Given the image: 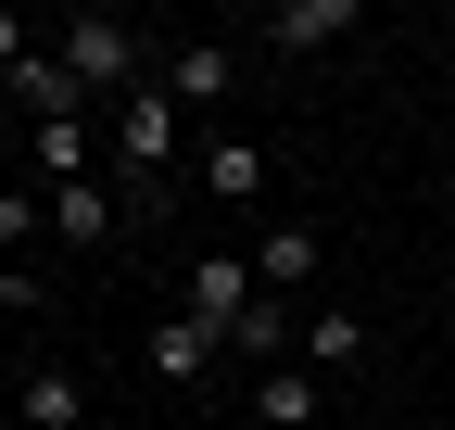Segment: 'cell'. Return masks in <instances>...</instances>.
<instances>
[{
  "mask_svg": "<svg viewBox=\"0 0 455 430\" xmlns=\"http://www.w3.org/2000/svg\"><path fill=\"white\" fill-rule=\"evenodd\" d=\"M164 152H178V101H164V76H140L127 101H114V165H127V178H164Z\"/></svg>",
  "mask_w": 455,
  "mask_h": 430,
  "instance_id": "cell-2",
  "label": "cell"
},
{
  "mask_svg": "<svg viewBox=\"0 0 455 430\" xmlns=\"http://www.w3.org/2000/svg\"><path fill=\"white\" fill-rule=\"evenodd\" d=\"M203 190H215V203H253V190H266V152H253V139H203Z\"/></svg>",
  "mask_w": 455,
  "mask_h": 430,
  "instance_id": "cell-14",
  "label": "cell"
},
{
  "mask_svg": "<svg viewBox=\"0 0 455 430\" xmlns=\"http://www.w3.org/2000/svg\"><path fill=\"white\" fill-rule=\"evenodd\" d=\"M13 64H26V26H13V13H0V76H13Z\"/></svg>",
  "mask_w": 455,
  "mask_h": 430,
  "instance_id": "cell-15",
  "label": "cell"
},
{
  "mask_svg": "<svg viewBox=\"0 0 455 430\" xmlns=\"http://www.w3.org/2000/svg\"><path fill=\"white\" fill-rule=\"evenodd\" d=\"M253 418H266V430H316V418H329V380H316L304 354L266 367V380H253Z\"/></svg>",
  "mask_w": 455,
  "mask_h": 430,
  "instance_id": "cell-10",
  "label": "cell"
},
{
  "mask_svg": "<svg viewBox=\"0 0 455 430\" xmlns=\"http://www.w3.org/2000/svg\"><path fill=\"white\" fill-rule=\"evenodd\" d=\"M190 316H203V330H241V304H266V279H253V266L241 253H203L190 266V291H178Z\"/></svg>",
  "mask_w": 455,
  "mask_h": 430,
  "instance_id": "cell-5",
  "label": "cell"
},
{
  "mask_svg": "<svg viewBox=\"0 0 455 430\" xmlns=\"http://www.w3.org/2000/svg\"><path fill=\"white\" fill-rule=\"evenodd\" d=\"M114 228H127V190H114V178H76V190H51V241H76V253H101Z\"/></svg>",
  "mask_w": 455,
  "mask_h": 430,
  "instance_id": "cell-6",
  "label": "cell"
},
{
  "mask_svg": "<svg viewBox=\"0 0 455 430\" xmlns=\"http://www.w3.org/2000/svg\"><path fill=\"white\" fill-rule=\"evenodd\" d=\"M215 354H228V330H203L190 304H178V316H164V330L140 342V367H152L164 393H190V380H215Z\"/></svg>",
  "mask_w": 455,
  "mask_h": 430,
  "instance_id": "cell-4",
  "label": "cell"
},
{
  "mask_svg": "<svg viewBox=\"0 0 455 430\" xmlns=\"http://www.w3.org/2000/svg\"><path fill=\"white\" fill-rule=\"evenodd\" d=\"M0 89H13V101H26V127H51V115H89V89L64 76V51H26V64H13V76H0Z\"/></svg>",
  "mask_w": 455,
  "mask_h": 430,
  "instance_id": "cell-11",
  "label": "cell"
},
{
  "mask_svg": "<svg viewBox=\"0 0 455 430\" xmlns=\"http://www.w3.org/2000/svg\"><path fill=\"white\" fill-rule=\"evenodd\" d=\"M64 76L127 101V89L152 76V64H140V26H127V13H76V26H64Z\"/></svg>",
  "mask_w": 455,
  "mask_h": 430,
  "instance_id": "cell-1",
  "label": "cell"
},
{
  "mask_svg": "<svg viewBox=\"0 0 455 430\" xmlns=\"http://www.w3.org/2000/svg\"><path fill=\"white\" fill-rule=\"evenodd\" d=\"M329 38H355V0H278V13H266L278 64H304V51H329Z\"/></svg>",
  "mask_w": 455,
  "mask_h": 430,
  "instance_id": "cell-9",
  "label": "cell"
},
{
  "mask_svg": "<svg viewBox=\"0 0 455 430\" xmlns=\"http://www.w3.org/2000/svg\"><path fill=\"white\" fill-rule=\"evenodd\" d=\"M253 279H266L278 304L316 291V279H329V228H266V241H253Z\"/></svg>",
  "mask_w": 455,
  "mask_h": 430,
  "instance_id": "cell-7",
  "label": "cell"
},
{
  "mask_svg": "<svg viewBox=\"0 0 455 430\" xmlns=\"http://www.w3.org/2000/svg\"><path fill=\"white\" fill-rule=\"evenodd\" d=\"M26 152H38V190H76V178H89V152H114V127L51 115V127H26Z\"/></svg>",
  "mask_w": 455,
  "mask_h": 430,
  "instance_id": "cell-8",
  "label": "cell"
},
{
  "mask_svg": "<svg viewBox=\"0 0 455 430\" xmlns=\"http://www.w3.org/2000/svg\"><path fill=\"white\" fill-rule=\"evenodd\" d=\"M26 430H101V418H89V393L64 367H26Z\"/></svg>",
  "mask_w": 455,
  "mask_h": 430,
  "instance_id": "cell-13",
  "label": "cell"
},
{
  "mask_svg": "<svg viewBox=\"0 0 455 430\" xmlns=\"http://www.w3.org/2000/svg\"><path fill=\"white\" fill-rule=\"evenodd\" d=\"M355 354H367V316H355V304H316V316H304V367H316V380H341Z\"/></svg>",
  "mask_w": 455,
  "mask_h": 430,
  "instance_id": "cell-12",
  "label": "cell"
},
{
  "mask_svg": "<svg viewBox=\"0 0 455 430\" xmlns=\"http://www.w3.org/2000/svg\"><path fill=\"white\" fill-rule=\"evenodd\" d=\"M152 76H164V101H178V115H215V101L241 89V51H228V38H178Z\"/></svg>",
  "mask_w": 455,
  "mask_h": 430,
  "instance_id": "cell-3",
  "label": "cell"
}]
</instances>
